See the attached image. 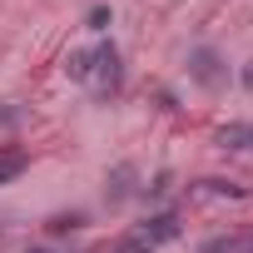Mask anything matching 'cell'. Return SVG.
I'll list each match as a JSON object with an SVG mask.
<instances>
[{
  "mask_svg": "<svg viewBox=\"0 0 253 253\" xmlns=\"http://www.w3.org/2000/svg\"><path fill=\"white\" fill-rule=\"evenodd\" d=\"M134 233H139V238H144L149 248H159V243L179 238V233H184V223H179V213H174V209H159V213H149V218H144V223H139Z\"/></svg>",
  "mask_w": 253,
  "mask_h": 253,
  "instance_id": "3957f363",
  "label": "cell"
},
{
  "mask_svg": "<svg viewBox=\"0 0 253 253\" xmlns=\"http://www.w3.org/2000/svg\"><path fill=\"white\" fill-rule=\"evenodd\" d=\"M243 84H248V89H253V65H248V70H243Z\"/></svg>",
  "mask_w": 253,
  "mask_h": 253,
  "instance_id": "9a60e30c",
  "label": "cell"
},
{
  "mask_svg": "<svg viewBox=\"0 0 253 253\" xmlns=\"http://www.w3.org/2000/svg\"><path fill=\"white\" fill-rule=\"evenodd\" d=\"M30 253H50V248H30Z\"/></svg>",
  "mask_w": 253,
  "mask_h": 253,
  "instance_id": "e0dca14e",
  "label": "cell"
},
{
  "mask_svg": "<svg viewBox=\"0 0 253 253\" xmlns=\"http://www.w3.org/2000/svg\"><path fill=\"white\" fill-rule=\"evenodd\" d=\"M25 164H30V154H25V149H10V154H0V184L20 179V174H25Z\"/></svg>",
  "mask_w": 253,
  "mask_h": 253,
  "instance_id": "8992f818",
  "label": "cell"
},
{
  "mask_svg": "<svg viewBox=\"0 0 253 253\" xmlns=\"http://www.w3.org/2000/svg\"><path fill=\"white\" fill-rule=\"evenodd\" d=\"M169 189H174V174H169V169H159V174L144 184V199H164Z\"/></svg>",
  "mask_w": 253,
  "mask_h": 253,
  "instance_id": "30bf717a",
  "label": "cell"
},
{
  "mask_svg": "<svg viewBox=\"0 0 253 253\" xmlns=\"http://www.w3.org/2000/svg\"><path fill=\"white\" fill-rule=\"evenodd\" d=\"M218 144L223 149H248V124H228V129H218Z\"/></svg>",
  "mask_w": 253,
  "mask_h": 253,
  "instance_id": "9c48e42d",
  "label": "cell"
},
{
  "mask_svg": "<svg viewBox=\"0 0 253 253\" xmlns=\"http://www.w3.org/2000/svg\"><path fill=\"white\" fill-rule=\"evenodd\" d=\"M75 228H84V209H70V213H55L50 223H45V233H75Z\"/></svg>",
  "mask_w": 253,
  "mask_h": 253,
  "instance_id": "52a82bcc",
  "label": "cell"
},
{
  "mask_svg": "<svg viewBox=\"0 0 253 253\" xmlns=\"http://www.w3.org/2000/svg\"><path fill=\"white\" fill-rule=\"evenodd\" d=\"M233 253H253V233H243V238H233Z\"/></svg>",
  "mask_w": 253,
  "mask_h": 253,
  "instance_id": "5bb4252c",
  "label": "cell"
},
{
  "mask_svg": "<svg viewBox=\"0 0 253 253\" xmlns=\"http://www.w3.org/2000/svg\"><path fill=\"white\" fill-rule=\"evenodd\" d=\"M134 189H139V169H134L129 159L109 169V179H104V199H109V204H124V199H129Z\"/></svg>",
  "mask_w": 253,
  "mask_h": 253,
  "instance_id": "277c9868",
  "label": "cell"
},
{
  "mask_svg": "<svg viewBox=\"0 0 253 253\" xmlns=\"http://www.w3.org/2000/svg\"><path fill=\"white\" fill-rule=\"evenodd\" d=\"M199 194H209V199H243V189H238V184H228V179H204V184H199Z\"/></svg>",
  "mask_w": 253,
  "mask_h": 253,
  "instance_id": "ba28073f",
  "label": "cell"
},
{
  "mask_svg": "<svg viewBox=\"0 0 253 253\" xmlns=\"http://www.w3.org/2000/svg\"><path fill=\"white\" fill-rule=\"evenodd\" d=\"M109 20H114V15H109V5H89V15H84V30H94V35H99V30H109Z\"/></svg>",
  "mask_w": 253,
  "mask_h": 253,
  "instance_id": "8fae6325",
  "label": "cell"
},
{
  "mask_svg": "<svg viewBox=\"0 0 253 253\" xmlns=\"http://www.w3.org/2000/svg\"><path fill=\"white\" fill-rule=\"evenodd\" d=\"M199 253H233V233H223V238H209Z\"/></svg>",
  "mask_w": 253,
  "mask_h": 253,
  "instance_id": "4fadbf2b",
  "label": "cell"
},
{
  "mask_svg": "<svg viewBox=\"0 0 253 253\" xmlns=\"http://www.w3.org/2000/svg\"><path fill=\"white\" fill-rule=\"evenodd\" d=\"M189 80L204 84V89H223V84H228L223 55H218L213 45H194V50H189Z\"/></svg>",
  "mask_w": 253,
  "mask_h": 253,
  "instance_id": "7a4b0ae2",
  "label": "cell"
},
{
  "mask_svg": "<svg viewBox=\"0 0 253 253\" xmlns=\"http://www.w3.org/2000/svg\"><path fill=\"white\" fill-rule=\"evenodd\" d=\"M109 253H154V248H149V243H144L139 233H124V238H119V243H114Z\"/></svg>",
  "mask_w": 253,
  "mask_h": 253,
  "instance_id": "7c38bea8",
  "label": "cell"
},
{
  "mask_svg": "<svg viewBox=\"0 0 253 253\" xmlns=\"http://www.w3.org/2000/svg\"><path fill=\"white\" fill-rule=\"evenodd\" d=\"M248 149H253V124H248Z\"/></svg>",
  "mask_w": 253,
  "mask_h": 253,
  "instance_id": "2e32d148",
  "label": "cell"
},
{
  "mask_svg": "<svg viewBox=\"0 0 253 253\" xmlns=\"http://www.w3.org/2000/svg\"><path fill=\"white\" fill-rule=\"evenodd\" d=\"M119 89H124V60H119V45L104 40V45H94V94L114 99Z\"/></svg>",
  "mask_w": 253,
  "mask_h": 253,
  "instance_id": "6da1fadb",
  "label": "cell"
},
{
  "mask_svg": "<svg viewBox=\"0 0 253 253\" xmlns=\"http://www.w3.org/2000/svg\"><path fill=\"white\" fill-rule=\"evenodd\" d=\"M65 75H70V80H80V84H89V80H94V50H70Z\"/></svg>",
  "mask_w": 253,
  "mask_h": 253,
  "instance_id": "5b68a950",
  "label": "cell"
}]
</instances>
